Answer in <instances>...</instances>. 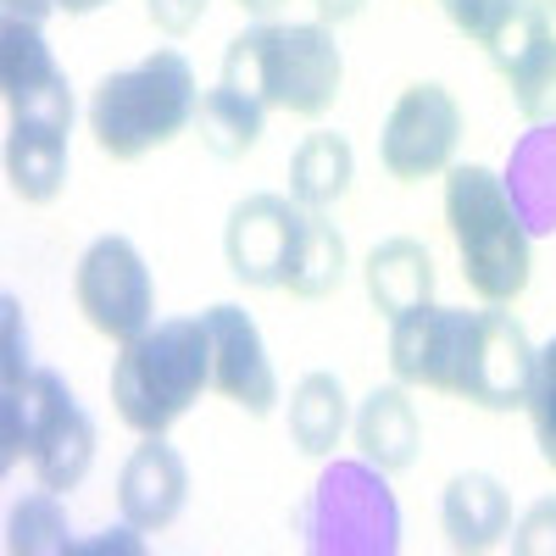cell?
Segmentation results:
<instances>
[{"label": "cell", "instance_id": "obj_1", "mask_svg": "<svg viewBox=\"0 0 556 556\" xmlns=\"http://www.w3.org/2000/svg\"><path fill=\"white\" fill-rule=\"evenodd\" d=\"M223 84L262 106L323 117L340 101L345 56H340L329 23H256L228 39Z\"/></svg>", "mask_w": 556, "mask_h": 556}, {"label": "cell", "instance_id": "obj_2", "mask_svg": "<svg viewBox=\"0 0 556 556\" xmlns=\"http://www.w3.org/2000/svg\"><path fill=\"white\" fill-rule=\"evenodd\" d=\"M212 384V340L201 317H167L123 340L112 367V406L134 434H167Z\"/></svg>", "mask_w": 556, "mask_h": 556}, {"label": "cell", "instance_id": "obj_3", "mask_svg": "<svg viewBox=\"0 0 556 556\" xmlns=\"http://www.w3.org/2000/svg\"><path fill=\"white\" fill-rule=\"evenodd\" d=\"M17 456H28L39 484L56 495L78 490L96 468V424L51 367L0 379V468H12Z\"/></svg>", "mask_w": 556, "mask_h": 556}, {"label": "cell", "instance_id": "obj_4", "mask_svg": "<svg viewBox=\"0 0 556 556\" xmlns=\"http://www.w3.org/2000/svg\"><path fill=\"white\" fill-rule=\"evenodd\" d=\"M445 228L462 256L468 290L490 306H506L529 290V228L506 195L501 173L490 167H451L445 173Z\"/></svg>", "mask_w": 556, "mask_h": 556}, {"label": "cell", "instance_id": "obj_5", "mask_svg": "<svg viewBox=\"0 0 556 556\" xmlns=\"http://www.w3.org/2000/svg\"><path fill=\"white\" fill-rule=\"evenodd\" d=\"M201 89L195 73L178 51H156L128 73H112L96 84V101H89V134L112 162H139L146 151L178 139L195 123Z\"/></svg>", "mask_w": 556, "mask_h": 556}, {"label": "cell", "instance_id": "obj_6", "mask_svg": "<svg viewBox=\"0 0 556 556\" xmlns=\"http://www.w3.org/2000/svg\"><path fill=\"white\" fill-rule=\"evenodd\" d=\"M295 529L317 556H395L401 545V506L384 484V468L367 456L329 462L312 495L301 501Z\"/></svg>", "mask_w": 556, "mask_h": 556}, {"label": "cell", "instance_id": "obj_7", "mask_svg": "<svg viewBox=\"0 0 556 556\" xmlns=\"http://www.w3.org/2000/svg\"><path fill=\"white\" fill-rule=\"evenodd\" d=\"M534 384V345L513 312H462L456 351H451V379L445 395H462L484 412H513L529 406Z\"/></svg>", "mask_w": 556, "mask_h": 556}, {"label": "cell", "instance_id": "obj_8", "mask_svg": "<svg viewBox=\"0 0 556 556\" xmlns=\"http://www.w3.org/2000/svg\"><path fill=\"white\" fill-rule=\"evenodd\" d=\"M73 295L78 312L89 317V329L106 334V340H134L151 329L156 317V285H151V267L123 235L96 240L78 256L73 273Z\"/></svg>", "mask_w": 556, "mask_h": 556}, {"label": "cell", "instance_id": "obj_9", "mask_svg": "<svg viewBox=\"0 0 556 556\" xmlns=\"http://www.w3.org/2000/svg\"><path fill=\"white\" fill-rule=\"evenodd\" d=\"M462 139V106L445 84H412L401 89V101L384 117V139H379V162L390 178L417 184L451 167V151Z\"/></svg>", "mask_w": 556, "mask_h": 556}, {"label": "cell", "instance_id": "obj_10", "mask_svg": "<svg viewBox=\"0 0 556 556\" xmlns=\"http://www.w3.org/2000/svg\"><path fill=\"white\" fill-rule=\"evenodd\" d=\"M484 56L495 62V73L506 78L529 123L556 117V23L545 0H513L495 34L484 39Z\"/></svg>", "mask_w": 556, "mask_h": 556}, {"label": "cell", "instance_id": "obj_11", "mask_svg": "<svg viewBox=\"0 0 556 556\" xmlns=\"http://www.w3.org/2000/svg\"><path fill=\"white\" fill-rule=\"evenodd\" d=\"M301 223H306V206L290 195H245L223 228L228 273L251 290H285V267L295 256Z\"/></svg>", "mask_w": 556, "mask_h": 556}, {"label": "cell", "instance_id": "obj_12", "mask_svg": "<svg viewBox=\"0 0 556 556\" xmlns=\"http://www.w3.org/2000/svg\"><path fill=\"white\" fill-rule=\"evenodd\" d=\"M0 89H7L12 117L56 123V128L73 134V89H67V73L51 56V45H45L39 23L7 17V28H0Z\"/></svg>", "mask_w": 556, "mask_h": 556}, {"label": "cell", "instance_id": "obj_13", "mask_svg": "<svg viewBox=\"0 0 556 556\" xmlns=\"http://www.w3.org/2000/svg\"><path fill=\"white\" fill-rule=\"evenodd\" d=\"M201 323L212 340V384L251 417H267L278 406V374L267 362V345H262V329L251 323V312L217 301L201 312Z\"/></svg>", "mask_w": 556, "mask_h": 556}, {"label": "cell", "instance_id": "obj_14", "mask_svg": "<svg viewBox=\"0 0 556 556\" xmlns=\"http://www.w3.org/2000/svg\"><path fill=\"white\" fill-rule=\"evenodd\" d=\"M184 501H190V468H184V456L162 434H146V445H134V456L117 473L123 523L139 534H156L184 513Z\"/></svg>", "mask_w": 556, "mask_h": 556}, {"label": "cell", "instance_id": "obj_15", "mask_svg": "<svg viewBox=\"0 0 556 556\" xmlns=\"http://www.w3.org/2000/svg\"><path fill=\"white\" fill-rule=\"evenodd\" d=\"M456 329H462V312L456 306H434V301L390 317V367H395V379L445 395Z\"/></svg>", "mask_w": 556, "mask_h": 556}, {"label": "cell", "instance_id": "obj_16", "mask_svg": "<svg viewBox=\"0 0 556 556\" xmlns=\"http://www.w3.org/2000/svg\"><path fill=\"white\" fill-rule=\"evenodd\" d=\"M501 184H506V195H513L529 240L534 235H556V117L534 123L529 134H518Z\"/></svg>", "mask_w": 556, "mask_h": 556}, {"label": "cell", "instance_id": "obj_17", "mask_svg": "<svg viewBox=\"0 0 556 556\" xmlns=\"http://www.w3.org/2000/svg\"><path fill=\"white\" fill-rule=\"evenodd\" d=\"M440 523L451 551H490L513 529V495L490 473H456L440 495Z\"/></svg>", "mask_w": 556, "mask_h": 556}, {"label": "cell", "instance_id": "obj_18", "mask_svg": "<svg viewBox=\"0 0 556 556\" xmlns=\"http://www.w3.org/2000/svg\"><path fill=\"white\" fill-rule=\"evenodd\" d=\"M417 445H424V424H417V406L406 401V384H384L362 401L356 412V451L384 473H401L417 462Z\"/></svg>", "mask_w": 556, "mask_h": 556}, {"label": "cell", "instance_id": "obj_19", "mask_svg": "<svg viewBox=\"0 0 556 556\" xmlns=\"http://www.w3.org/2000/svg\"><path fill=\"white\" fill-rule=\"evenodd\" d=\"M7 178L12 190L34 206L56 201L67 184V128L56 123H34V117H12L7 134Z\"/></svg>", "mask_w": 556, "mask_h": 556}, {"label": "cell", "instance_id": "obj_20", "mask_svg": "<svg viewBox=\"0 0 556 556\" xmlns=\"http://www.w3.org/2000/svg\"><path fill=\"white\" fill-rule=\"evenodd\" d=\"M362 278H367V295H374V306L384 317H401L412 306H429L434 301V256L417 245V240H406V235H395V240L367 251Z\"/></svg>", "mask_w": 556, "mask_h": 556}, {"label": "cell", "instance_id": "obj_21", "mask_svg": "<svg viewBox=\"0 0 556 556\" xmlns=\"http://www.w3.org/2000/svg\"><path fill=\"white\" fill-rule=\"evenodd\" d=\"M351 173H356L351 139L317 128V134L301 139L295 156H290V195H295L301 206H312V212H329V206L351 190Z\"/></svg>", "mask_w": 556, "mask_h": 556}, {"label": "cell", "instance_id": "obj_22", "mask_svg": "<svg viewBox=\"0 0 556 556\" xmlns=\"http://www.w3.org/2000/svg\"><path fill=\"white\" fill-rule=\"evenodd\" d=\"M345 285V240L340 228L306 206V223H301V240H295V256L285 267V290L301 295V301H323Z\"/></svg>", "mask_w": 556, "mask_h": 556}, {"label": "cell", "instance_id": "obj_23", "mask_svg": "<svg viewBox=\"0 0 556 556\" xmlns=\"http://www.w3.org/2000/svg\"><path fill=\"white\" fill-rule=\"evenodd\" d=\"M351 424V406H345V384L334 374H306L290 395V440L306 456H334L340 434Z\"/></svg>", "mask_w": 556, "mask_h": 556}, {"label": "cell", "instance_id": "obj_24", "mask_svg": "<svg viewBox=\"0 0 556 556\" xmlns=\"http://www.w3.org/2000/svg\"><path fill=\"white\" fill-rule=\"evenodd\" d=\"M262 112H267L262 101L240 96V89H228V84L206 89L201 106H195V123H201L206 151H212V156H223V162L245 156V151L256 146V139H262Z\"/></svg>", "mask_w": 556, "mask_h": 556}, {"label": "cell", "instance_id": "obj_25", "mask_svg": "<svg viewBox=\"0 0 556 556\" xmlns=\"http://www.w3.org/2000/svg\"><path fill=\"white\" fill-rule=\"evenodd\" d=\"M7 551L12 556H62L73 551V529H67V513H62V495L56 490H39V495H23L7 518Z\"/></svg>", "mask_w": 556, "mask_h": 556}, {"label": "cell", "instance_id": "obj_26", "mask_svg": "<svg viewBox=\"0 0 556 556\" xmlns=\"http://www.w3.org/2000/svg\"><path fill=\"white\" fill-rule=\"evenodd\" d=\"M529 424L540 440L545 468L556 473V334L534 351V384H529Z\"/></svg>", "mask_w": 556, "mask_h": 556}, {"label": "cell", "instance_id": "obj_27", "mask_svg": "<svg viewBox=\"0 0 556 556\" xmlns=\"http://www.w3.org/2000/svg\"><path fill=\"white\" fill-rule=\"evenodd\" d=\"M513 551L518 556H556V495L534 501L523 513V523L513 534Z\"/></svg>", "mask_w": 556, "mask_h": 556}, {"label": "cell", "instance_id": "obj_28", "mask_svg": "<svg viewBox=\"0 0 556 556\" xmlns=\"http://www.w3.org/2000/svg\"><path fill=\"white\" fill-rule=\"evenodd\" d=\"M445 7V17L456 23V34H468L473 45H484L490 34H495V23L506 17V7L513 0H440Z\"/></svg>", "mask_w": 556, "mask_h": 556}, {"label": "cell", "instance_id": "obj_29", "mask_svg": "<svg viewBox=\"0 0 556 556\" xmlns=\"http://www.w3.org/2000/svg\"><path fill=\"white\" fill-rule=\"evenodd\" d=\"M146 7H151V23H156L162 34H190V28L206 17L212 0H146Z\"/></svg>", "mask_w": 556, "mask_h": 556}, {"label": "cell", "instance_id": "obj_30", "mask_svg": "<svg viewBox=\"0 0 556 556\" xmlns=\"http://www.w3.org/2000/svg\"><path fill=\"white\" fill-rule=\"evenodd\" d=\"M56 12V0H7V17H23V23H45Z\"/></svg>", "mask_w": 556, "mask_h": 556}, {"label": "cell", "instance_id": "obj_31", "mask_svg": "<svg viewBox=\"0 0 556 556\" xmlns=\"http://www.w3.org/2000/svg\"><path fill=\"white\" fill-rule=\"evenodd\" d=\"M312 7H317L323 23H351L362 12V0H312Z\"/></svg>", "mask_w": 556, "mask_h": 556}, {"label": "cell", "instance_id": "obj_32", "mask_svg": "<svg viewBox=\"0 0 556 556\" xmlns=\"http://www.w3.org/2000/svg\"><path fill=\"white\" fill-rule=\"evenodd\" d=\"M101 7H112V0H56V12H67V17H84V12H101Z\"/></svg>", "mask_w": 556, "mask_h": 556}, {"label": "cell", "instance_id": "obj_33", "mask_svg": "<svg viewBox=\"0 0 556 556\" xmlns=\"http://www.w3.org/2000/svg\"><path fill=\"white\" fill-rule=\"evenodd\" d=\"M240 7H245L251 17H273L278 7H285V0H240Z\"/></svg>", "mask_w": 556, "mask_h": 556}, {"label": "cell", "instance_id": "obj_34", "mask_svg": "<svg viewBox=\"0 0 556 556\" xmlns=\"http://www.w3.org/2000/svg\"><path fill=\"white\" fill-rule=\"evenodd\" d=\"M545 12H551V17H556V0H545Z\"/></svg>", "mask_w": 556, "mask_h": 556}]
</instances>
